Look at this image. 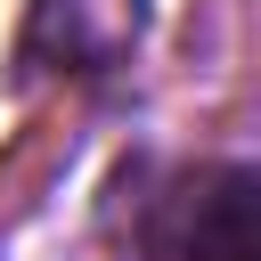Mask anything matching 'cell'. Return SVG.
<instances>
[{
    "instance_id": "obj_1",
    "label": "cell",
    "mask_w": 261,
    "mask_h": 261,
    "mask_svg": "<svg viewBox=\"0 0 261 261\" xmlns=\"http://www.w3.org/2000/svg\"><path fill=\"white\" fill-rule=\"evenodd\" d=\"M147 33V0H33L16 57L41 73H106Z\"/></svg>"
},
{
    "instance_id": "obj_2",
    "label": "cell",
    "mask_w": 261,
    "mask_h": 261,
    "mask_svg": "<svg viewBox=\"0 0 261 261\" xmlns=\"http://www.w3.org/2000/svg\"><path fill=\"white\" fill-rule=\"evenodd\" d=\"M179 261H261V171L212 163L179 196Z\"/></svg>"
}]
</instances>
